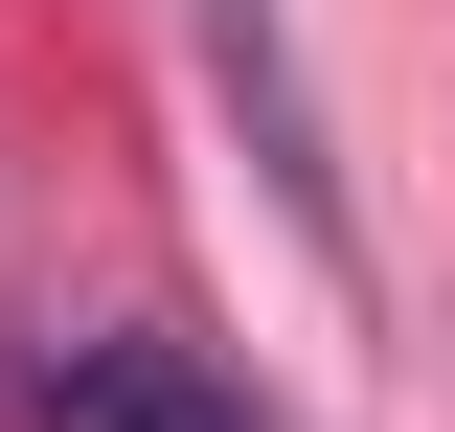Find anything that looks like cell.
Here are the masks:
<instances>
[{
  "label": "cell",
  "instance_id": "cell-1",
  "mask_svg": "<svg viewBox=\"0 0 455 432\" xmlns=\"http://www.w3.org/2000/svg\"><path fill=\"white\" fill-rule=\"evenodd\" d=\"M23 432H274V410H251L205 341H160V319H68L46 364H23Z\"/></svg>",
  "mask_w": 455,
  "mask_h": 432
}]
</instances>
